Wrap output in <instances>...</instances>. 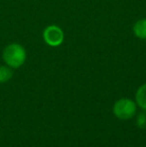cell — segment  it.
Listing matches in <instances>:
<instances>
[{"label": "cell", "instance_id": "obj_7", "mask_svg": "<svg viewBox=\"0 0 146 147\" xmlns=\"http://www.w3.org/2000/svg\"><path fill=\"white\" fill-rule=\"evenodd\" d=\"M137 126L140 128L146 127V113H140L137 117Z\"/></svg>", "mask_w": 146, "mask_h": 147}, {"label": "cell", "instance_id": "obj_3", "mask_svg": "<svg viewBox=\"0 0 146 147\" xmlns=\"http://www.w3.org/2000/svg\"><path fill=\"white\" fill-rule=\"evenodd\" d=\"M43 38L49 46L57 47L62 44L64 34L60 27L56 25H49L43 31Z\"/></svg>", "mask_w": 146, "mask_h": 147}, {"label": "cell", "instance_id": "obj_6", "mask_svg": "<svg viewBox=\"0 0 146 147\" xmlns=\"http://www.w3.org/2000/svg\"><path fill=\"white\" fill-rule=\"evenodd\" d=\"M13 76V71L9 66H0V83L9 81Z\"/></svg>", "mask_w": 146, "mask_h": 147}, {"label": "cell", "instance_id": "obj_1", "mask_svg": "<svg viewBox=\"0 0 146 147\" xmlns=\"http://www.w3.org/2000/svg\"><path fill=\"white\" fill-rule=\"evenodd\" d=\"M2 57L7 66L11 68H19L26 60V51L22 45L11 43L4 48Z\"/></svg>", "mask_w": 146, "mask_h": 147}, {"label": "cell", "instance_id": "obj_4", "mask_svg": "<svg viewBox=\"0 0 146 147\" xmlns=\"http://www.w3.org/2000/svg\"><path fill=\"white\" fill-rule=\"evenodd\" d=\"M133 32L135 36L140 39H146V18L139 19L133 25Z\"/></svg>", "mask_w": 146, "mask_h": 147}, {"label": "cell", "instance_id": "obj_5", "mask_svg": "<svg viewBox=\"0 0 146 147\" xmlns=\"http://www.w3.org/2000/svg\"><path fill=\"white\" fill-rule=\"evenodd\" d=\"M136 103L140 108L146 111V83L141 85L136 92Z\"/></svg>", "mask_w": 146, "mask_h": 147}, {"label": "cell", "instance_id": "obj_2", "mask_svg": "<svg viewBox=\"0 0 146 147\" xmlns=\"http://www.w3.org/2000/svg\"><path fill=\"white\" fill-rule=\"evenodd\" d=\"M136 113V104L128 98H121L113 105V114L120 120H128Z\"/></svg>", "mask_w": 146, "mask_h": 147}]
</instances>
